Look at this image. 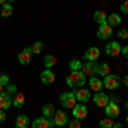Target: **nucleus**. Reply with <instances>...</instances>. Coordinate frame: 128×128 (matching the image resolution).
Segmentation results:
<instances>
[{"instance_id": "1", "label": "nucleus", "mask_w": 128, "mask_h": 128, "mask_svg": "<svg viewBox=\"0 0 128 128\" xmlns=\"http://www.w3.org/2000/svg\"><path fill=\"white\" fill-rule=\"evenodd\" d=\"M87 77L82 74V70H77V72H70L68 77H67V86L68 87H74V89H79V87H84Z\"/></svg>"}, {"instance_id": "2", "label": "nucleus", "mask_w": 128, "mask_h": 128, "mask_svg": "<svg viewBox=\"0 0 128 128\" xmlns=\"http://www.w3.org/2000/svg\"><path fill=\"white\" fill-rule=\"evenodd\" d=\"M120 84H121V77L114 75V74H109V75H106V77L102 79V87L109 89V90H114V89H118V87H120Z\"/></svg>"}, {"instance_id": "3", "label": "nucleus", "mask_w": 128, "mask_h": 128, "mask_svg": "<svg viewBox=\"0 0 128 128\" xmlns=\"http://www.w3.org/2000/svg\"><path fill=\"white\" fill-rule=\"evenodd\" d=\"M60 102H62V106H65V108H74L75 104H77V99H75V94L74 92H63L62 96H60Z\"/></svg>"}, {"instance_id": "4", "label": "nucleus", "mask_w": 128, "mask_h": 128, "mask_svg": "<svg viewBox=\"0 0 128 128\" xmlns=\"http://www.w3.org/2000/svg\"><path fill=\"white\" fill-rule=\"evenodd\" d=\"M72 113H74V118L75 120H84L87 116V106L84 104V102H79V104H75L74 108H72Z\"/></svg>"}, {"instance_id": "5", "label": "nucleus", "mask_w": 128, "mask_h": 128, "mask_svg": "<svg viewBox=\"0 0 128 128\" xmlns=\"http://www.w3.org/2000/svg\"><path fill=\"white\" fill-rule=\"evenodd\" d=\"M104 111H106V116H108V118H111V120L118 118V116H120V106H118V102L109 101L108 106L104 108Z\"/></svg>"}, {"instance_id": "6", "label": "nucleus", "mask_w": 128, "mask_h": 128, "mask_svg": "<svg viewBox=\"0 0 128 128\" xmlns=\"http://www.w3.org/2000/svg\"><path fill=\"white\" fill-rule=\"evenodd\" d=\"M111 34H113V28L109 26L108 22L99 24V29H98V38L99 40H108V38H111Z\"/></svg>"}, {"instance_id": "7", "label": "nucleus", "mask_w": 128, "mask_h": 128, "mask_svg": "<svg viewBox=\"0 0 128 128\" xmlns=\"http://www.w3.org/2000/svg\"><path fill=\"white\" fill-rule=\"evenodd\" d=\"M106 55L108 56H118L120 53H121V44H120L118 41H111L106 44Z\"/></svg>"}, {"instance_id": "8", "label": "nucleus", "mask_w": 128, "mask_h": 128, "mask_svg": "<svg viewBox=\"0 0 128 128\" xmlns=\"http://www.w3.org/2000/svg\"><path fill=\"white\" fill-rule=\"evenodd\" d=\"M74 94H75V99H77L79 102H84V104H86L87 101H90V98H92V96H90V92H89L87 89H84V87L75 89V90H74Z\"/></svg>"}, {"instance_id": "9", "label": "nucleus", "mask_w": 128, "mask_h": 128, "mask_svg": "<svg viewBox=\"0 0 128 128\" xmlns=\"http://www.w3.org/2000/svg\"><path fill=\"white\" fill-rule=\"evenodd\" d=\"M40 79H41V84H43V86H51V84L55 82V72H53L51 68L43 70Z\"/></svg>"}, {"instance_id": "10", "label": "nucleus", "mask_w": 128, "mask_h": 128, "mask_svg": "<svg viewBox=\"0 0 128 128\" xmlns=\"http://www.w3.org/2000/svg\"><path fill=\"white\" fill-rule=\"evenodd\" d=\"M92 101H94V104L99 106V108H106L108 102H109V96L104 94V92H96L94 98H92Z\"/></svg>"}, {"instance_id": "11", "label": "nucleus", "mask_w": 128, "mask_h": 128, "mask_svg": "<svg viewBox=\"0 0 128 128\" xmlns=\"http://www.w3.org/2000/svg\"><path fill=\"white\" fill-rule=\"evenodd\" d=\"M96 62H86V63H82V74L86 75V77H94L96 75Z\"/></svg>"}, {"instance_id": "12", "label": "nucleus", "mask_w": 128, "mask_h": 128, "mask_svg": "<svg viewBox=\"0 0 128 128\" xmlns=\"http://www.w3.org/2000/svg\"><path fill=\"white\" fill-rule=\"evenodd\" d=\"M53 120H55V126H65L68 123V116L65 111H55Z\"/></svg>"}, {"instance_id": "13", "label": "nucleus", "mask_w": 128, "mask_h": 128, "mask_svg": "<svg viewBox=\"0 0 128 128\" xmlns=\"http://www.w3.org/2000/svg\"><path fill=\"white\" fill-rule=\"evenodd\" d=\"M99 55H101V51H99L98 46H92V48H89L86 53H84V58L87 60V62H96L99 58Z\"/></svg>"}, {"instance_id": "14", "label": "nucleus", "mask_w": 128, "mask_h": 128, "mask_svg": "<svg viewBox=\"0 0 128 128\" xmlns=\"http://www.w3.org/2000/svg\"><path fill=\"white\" fill-rule=\"evenodd\" d=\"M31 48H24L22 51L19 53V56H17V60H19L20 65H29L31 63Z\"/></svg>"}, {"instance_id": "15", "label": "nucleus", "mask_w": 128, "mask_h": 128, "mask_svg": "<svg viewBox=\"0 0 128 128\" xmlns=\"http://www.w3.org/2000/svg\"><path fill=\"white\" fill-rule=\"evenodd\" d=\"M10 106H12V96L10 94H7V92H2L0 94V109H9Z\"/></svg>"}, {"instance_id": "16", "label": "nucleus", "mask_w": 128, "mask_h": 128, "mask_svg": "<svg viewBox=\"0 0 128 128\" xmlns=\"http://www.w3.org/2000/svg\"><path fill=\"white\" fill-rule=\"evenodd\" d=\"M89 87H90V90H94V92H101V89H102V80L96 79V77H90V79H89Z\"/></svg>"}, {"instance_id": "17", "label": "nucleus", "mask_w": 128, "mask_h": 128, "mask_svg": "<svg viewBox=\"0 0 128 128\" xmlns=\"http://www.w3.org/2000/svg\"><path fill=\"white\" fill-rule=\"evenodd\" d=\"M24 102H26L24 94L16 92V94H14V98H12V106H14V108H22V106H24Z\"/></svg>"}, {"instance_id": "18", "label": "nucleus", "mask_w": 128, "mask_h": 128, "mask_svg": "<svg viewBox=\"0 0 128 128\" xmlns=\"http://www.w3.org/2000/svg\"><path fill=\"white\" fill-rule=\"evenodd\" d=\"M96 74L101 75V77H106L111 74V67H109L108 63H99L98 67H96Z\"/></svg>"}, {"instance_id": "19", "label": "nucleus", "mask_w": 128, "mask_h": 128, "mask_svg": "<svg viewBox=\"0 0 128 128\" xmlns=\"http://www.w3.org/2000/svg\"><path fill=\"white\" fill-rule=\"evenodd\" d=\"M32 128H51V125H50V120L43 116V118H36L32 121Z\"/></svg>"}, {"instance_id": "20", "label": "nucleus", "mask_w": 128, "mask_h": 128, "mask_svg": "<svg viewBox=\"0 0 128 128\" xmlns=\"http://www.w3.org/2000/svg\"><path fill=\"white\" fill-rule=\"evenodd\" d=\"M12 12H14V7H12L10 2H7V4L2 5V9H0V16H2V17H10Z\"/></svg>"}, {"instance_id": "21", "label": "nucleus", "mask_w": 128, "mask_h": 128, "mask_svg": "<svg viewBox=\"0 0 128 128\" xmlns=\"http://www.w3.org/2000/svg\"><path fill=\"white\" fill-rule=\"evenodd\" d=\"M106 22H108L111 28H113V26H120V24H121V16H120V14H109Z\"/></svg>"}, {"instance_id": "22", "label": "nucleus", "mask_w": 128, "mask_h": 128, "mask_svg": "<svg viewBox=\"0 0 128 128\" xmlns=\"http://www.w3.org/2000/svg\"><path fill=\"white\" fill-rule=\"evenodd\" d=\"M28 126H29V118L26 114L17 116V120H16V128H28Z\"/></svg>"}, {"instance_id": "23", "label": "nucleus", "mask_w": 128, "mask_h": 128, "mask_svg": "<svg viewBox=\"0 0 128 128\" xmlns=\"http://www.w3.org/2000/svg\"><path fill=\"white\" fill-rule=\"evenodd\" d=\"M43 116H44V118H53V116H55V106H53V104H44V106H43Z\"/></svg>"}, {"instance_id": "24", "label": "nucleus", "mask_w": 128, "mask_h": 128, "mask_svg": "<svg viewBox=\"0 0 128 128\" xmlns=\"http://www.w3.org/2000/svg\"><path fill=\"white\" fill-rule=\"evenodd\" d=\"M106 19H108V16H106L104 10H96V12H94V20H96L98 24H104Z\"/></svg>"}, {"instance_id": "25", "label": "nucleus", "mask_w": 128, "mask_h": 128, "mask_svg": "<svg viewBox=\"0 0 128 128\" xmlns=\"http://www.w3.org/2000/svg\"><path fill=\"white\" fill-rule=\"evenodd\" d=\"M56 65V58L53 56V55H46L44 56V67L46 68H51V67H55Z\"/></svg>"}, {"instance_id": "26", "label": "nucleus", "mask_w": 128, "mask_h": 128, "mask_svg": "<svg viewBox=\"0 0 128 128\" xmlns=\"http://www.w3.org/2000/svg\"><path fill=\"white\" fill-rule=\"evenodd\" d=\"M113 125H114V120L108 118V116L99 121V128H113Z\"/></svg>"}, {"instance_id": "27", "label": "nucleus", "mask_w": 128, "mask_h": 128, "mask_svg": "<svg viewBox=\"0 0 128 128\" xmlns=\"http://www.w3.org/2000/svg\"><path fill=\"white\" fill-rule=\"evenodd\" d=\"M43 48H44V44H43L41 41H36V43L31 46V53H34V55H36V53H41Z\"/></svg>"}, {"instance_id": "28", "label": "nucleus", "mask_w": 128, "mask_h": 128, "mask_svg": "<svg viewBox=\"0 0 128 128\" xmlns=\"http://www.w3.org/2000/svg\"><path fill=\"white\" fill-rule=\"evenodd\" d=\"M68 67H70L72 72H77V70L82 68V62H80V60H72V62L68 63Z\"/></svg>"}, {"instance_id": "29", "label": "nucleus", "mask_w": 128, "mask_h": 128, "mask_svg": "<svg viewBox=\"0 0 128 128\" xmlns=\"http://www.w3.org/2000/svg\"><path fill=\"white\" fill-rule=\"evenodd\" d=\"M5 92H7V94H10V96H14V94L17 92L16 84H7V86H5Z\"/></svg>"}, {"instance_id": "30", "label": "nucleus", "mask_w": 128, "mask_h": 128, "mask_svg": "<svg viewBox=\"0 0 128 128\" xmlns=\"http://www.w3.org/2000/svg\"><path fill=\"white\" fill-rule=\"evenodd\" d=\"M0 84H2L4 87H5L7 84H10V80H9V75H7V74H2V75H0Z\"/></svg>"}, {"instance_id": "31", "label": "nucleus", "mask_w": 128, "mask_h": 128, "mask_svg": "<svg viewBox=\"0 0 128 128\" xmlns=\"http://www.w3.org/2000/svg\"><path fill=\"white\" fill-rule=\"evenodd\" d=\"M68 128H80V120H70Z\"/></svg>"}, {"instance_id": "32", "label": "nucleus", "mask_w": 128, "mask_h": 128, "mask_svg": "<svg viewBox=\"0 0 128 128\" xmlns=\"http://www.w3.org/2000/svg\"><path fill=\"white\" fill-rule=\"evenodd\" d=\"M120 9L123 10V14H128V0H125V2H121Z\"/></svg>"}, {"instance_id": "33", "label": "nucleus", "mask_w": 128, "mask_h": 128, "mask_svg": "<svg viewBox=\"0 0 128 128\" xmlns=\"http://www.w3.org/2000/svg\"><path fill=\"white\" fill-rule=\"evenodd\" d=\"M118 36H120V38H123V40H126V38H128V31L126 29H120L118 31Z\"/></svg>"}, {"instance_id": "34", "label": "nucleus", "mask_w": 128, "mask_h": 128, "mask_svg": "<svg viewBox=\"0 0 128 128\" xmlns=\"http://www.w3.org/2000/svg\"><path fill=\"white\" fill-rule=\"evenodd\" d=\"M120 55H123V56H126V58H128V46H123V48H121V53H120Z\"/></svg>"}, {"instance_id": "35", "label": "nucleus", "mask_w": 128, "mask_h": 128, "mask_svg": "<svg viewBox=\"0 0 128 128\" xmlns=\"http://www.w3.org/2000/svg\"><path fill=\"white\" fill-rule=\"evenodd\" d=\"M4 121H5V111L0 109V123H4Z\"/></svg>"}, {"instance_id": "36", "label": "nucleus", "mask_w": 128, "mask_h": 128, "mask_svg": "<svg viewBox=\"0 0 128 128\" xmlns=\"http://www.w3.org/2000/svg\"><path fill=\"white\" fill-rule=\"evenodd\" d=\"M123 86H126V87H128V75L123 77Z\"/></svg>"}, {"instance_id": "37", "label": "nucleus", "mask_w": 128, "mask_h": 128, "mask_svg": "<svg viewBox=\"0 0 128 128\" xmlns=\"http://www.w3.org/2000/svg\"><path fill=\"white\" fill-rule=\"evenodd\" d=\"M113 128H121V125H120V123H114V125H113Z\"/></svg>"}, {"instance_id": "38", "label": "nucleus", "mask_w": 128, "mask_h": 128, "mask_svg": "<svg viewBox=\"0 0 128 128\" xmlns=\"http://www.w3.org/2000/svg\"><path fill=\"white\" fill-rule=\"evenodd\" d=\"M9 0H0V5H4V4H7Z\"/></svg>"}, {"instance_id": "39", "label": "nucleus", "mask_w": 128, "mask_h": 128, "mask_svg": "<svg viewBox=\"0 0 128 128\" xmlns=\"http://www.w3.org/2000/svg\"><path fill=\"white\" fill-rule=\"evenodd\" d=\"M2 92H4V86L0 84V94H2Z\"/></svg>"}, {"instance_id": "40", "label": "nucleus", "mask_w": 128, "mask_h": 128, "mask_svg": "<svg viewBox=\"0 0 128 128\" xmlns=\"http://www.w3.org/2000/svg\"><path fill=\"white\" fill-rule=\"evenodd\" d=\"M125 108H126V109H128V101H126V102H125Z\"/></svg>"}, {"instance_id": "41", "label": "nucleus", "mask_w": 128, "mask_h": 128, "mask_svg": "<svg viewBox=\"0 0 128 128\" xmlns=\"http://www.w3.org/2000/svg\"><path fill=\"white\" fill-rule=\"evenodd\" d=\"M126 125H128V114H126Z\"/></svg>"}, {"instance_id": "42", "label": "nucleus", "mask_w": 128, "mask_h": 128, "mask_svg": "<svg viewBox=\"0 0 128 128\" xmlns=\"http://www.w3.org/2000/svg\"><path fill=\"white\" fill-rule=\"evenodd\" d=\"M9 2H10V4H12V2H16V0H9Z\"/></svg>"}, {"instance_id": "43", "label": "nucleus", "mask_w": 128, "mask_h": 128, "mask_svg": "<svg viewBox=\"0 0 128 128\" xmlns=\"http://www.w3.org/2000/svg\"><path fill=\"white\" fill-rule=\"evenodd\" d=\"M126 67H128V63H126Z\"/></svg>"}, {"instance_id": "44", "label": "nucleus", "mask_w": 128, "mask_h": 128, "mask_svg": "<svg viewBox=\"0 0 128 128\" xmlns=\"http://www.w3.org/2000/svg\"><path fill=\"white\" fill-rule=\"evenodd\" d=\"M126 40H128V38H126Z\"/></svg>"}]
</instances>
